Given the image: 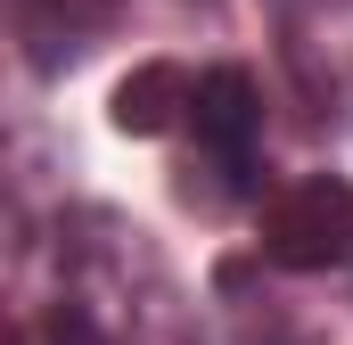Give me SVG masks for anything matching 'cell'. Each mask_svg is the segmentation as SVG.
<instances>
[{
  "instance_id": "3",
  "label": "cell",
  "mask_w": 353,
  "mask_h": 345,
  "mask_svg": "<svg viewBox=\"0 0 353 345\" xmlns=\"http://www.w3.org/2000/svg\"><path fill=\"white\" fill-rule=\"evenodd\" d=\"M189 107H197V75H189L181 58H148V66H132V75L115 83V132L165 140L173 124H189Z\"/></svg>"
},
{
  "instance_id": "2",
  "label": "cell",
  "mask_w": 353,
  "mask_h": 345,
  "mask_svg": "<svg viewBox=\"0 0 353 345\" xmlns=\"http://www.w3.org/2000/svg\"><path fill=\"white\" fill-rule=\"evenodd\" d=\"M189 124H197V148L214 157V172H222L230 189H255L263 90H255L247 66H214V75H197V107H189Z\"/></svg>"
},
{
  "instance_id": "1",
  "label": "cell",
  "mask_w": 353,
  "mask_h": 345,
  "mask_svg": "<svg viewBox=\"0 0 353 345\" xmlns=\"http://www.w3.org/2000/svg\"><path fill=\"white\" fill-rule=\"evenodd\" d=\"M263 263L271 271H329L353 255V181L345 172H312L296 189H279L263 206Z\"/></svg>"
}]
</instances>
